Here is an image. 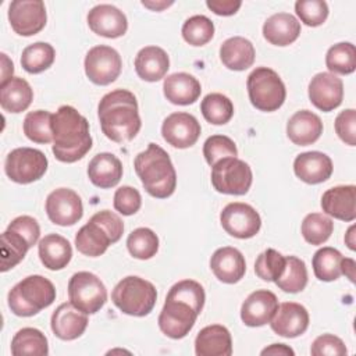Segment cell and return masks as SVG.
Masks as SVG:
<instances>
[{
    "instance_id": "7a4b0ae2",
    "label": "cell",
    "mask_w": 356,
    "mask_h": 356,
    "mask_svg": "<svg viewBox=\"0 0 356 356\" xmlns=\"http://www.w3.org/2000/svg\"><path fill=\"white\" fill-rule=\"evenodd\" d=\"M97 114L103 134L117 143L132 140L142 127L136 97L127 89H115L104 95Z\"/></svg>"
},
{
    "instance_id": "8992f818",
    "label": "cell",
    "mask_w": 356,
    "mask_h": 356,
    "mask_svg": "<svg viewBox=\"0 0 356 356\" xmlns=\"http://www.w3.org/2000/svg\"><path fill=\"white\" fill-rule=\"evenodd\" d=\"M56 300V288L43 275H28L8 292V307L15 316L31 317Z\"/></svg>"
},
{
    "instance_id": "4dcf8cb0",
    "label": "cell",
    "mask_w": 356,
    "mask_h": 356,
    "mask_svg": "<svg viewBox=\"0 0 356 356\" xmlns=\"http://www.w3.org/2000/svg\"><path fill=\"white\" fill-rule=\"evenodd\" d=\"M38 252L42 264L53 271L67 267L72 257L71 243L58 234H49L43 236L39 241Z\"/></svg>"
},
{
    "instance_id": "3957f363",
    "label": "cell",
    "mask_w": 356,
    "mask_h": 356,
    "mask_svg": "<svg viewBox=\"0 0 356 356\" xmlns=\"http://www.w3.org/2000/svg\"><path fill=\"white\" fill-rule=\"evenodd\" d=\"M53 154L61 163H75L92 149L88 120L72 106H61L51 118Z\"/></svg>"
},
{
    "instance_id": "7c38bea8",
    "label": "cell",
    "mask_w": 356,
    "mask_h": 356,
    "mask_svg": "<svg viewBox=\"0 0 356 356\" xmlns=\"http://www.w3.org/2000/svg\"><path fill=\"white\" fill-rule=\"evenodd\" d=\"M121 68V57L110 46H95L85 56V74L95 85L104 86L114 82L120 76Z\"/></svg>"
},
{
    "instance_id": "f6af8a7d",
    "label": "cell",
    "mask_w": 356,
    "mask_h": 356,
    "mask_svg": "<svg viewBox=\"0 0 356 356\" xmlns=\"http://www.w3.org/2000/svg\"><path fill=\"white\" fill-rule=\"evenodd\" d=\"M286 259L275 249H266L254 261V273L259 278L268 282H275L285 270Z\"/></svg>"
},
{
    "instance_id": "f546056e",
    "label": "cell",
    "mask_w": 356,
    "mask_h": 356,
    "mask_svg": "<svg viewBox=\"0 0 356 356\" xmlns=\"http://www.w3.org/2000/svg\"><path fill=\"white\" fill-rule=\"evenodd\" d=\"M170 58L164 49L159 46H146L135 57V71L146 82H157L167 74Z\"/></svg>"
},
{
    "instance_id": "bcb514c9",
    "label": "cell",
    "mask_w": 356,
    "mask_h": 356,
    "mask_svg": "<svg viewBox=\"0 0 356 356\" xmlns=\"http://www.w3.org/2000/svg\"><path fill=\"white\" fill-rule=\"evenodd\" d=\"M203 156L207 164L213 167L221 159L236 157L238 149L231 138L225 135H211L203 145Z\"/></svg>"
},
{
    "instance_id": "7dc6e473",
    "label": "cell",
    "mask_w": 356,
    "mask_h": 356,
    "mask_svg": "<svg viewBox=\"0 0 356 356\" xmlns=\"http://www.w3.org/2000/svg\"><path fill=\"white\" fill-rule=\"evenodd\" d=\"M295 11L307 26H320L328 17V6L324 0H298Z\"/></svg>"
},
{
    "instance_id": "f1b7e54d",
    "label": "cell",
    "mask_w": 356,
    "mask_h": 356,
    "mask_svg": "<svg viewBox=\"0 0 356 356\" xmlns=\"http://www.w3.org/2000/svg\"><path fill=\"white\" fill-rule=\"evenodd\" d=\"M300 35V22L289 13H277L263 25L264 39L274 46H288Z\"/></svg>"
},
{
    "instance_id": "9c48e42d",
    "label": "cell",
    "mask_w": 356,
    "mask_h": 356,
    "mask_svg": "<svg viewBox=\"0 0 356 356\" xmlns=\"http://www.w3.org/2000/svg\"><path fill=\"white\" fill-rule=\"evenodd\" d=\"M68 298L81 312L95 314L107 302V289L103 281L93 273L78 271L70 278Z\"/></svg>"
},
{
    "instance_id": "11a10c76",
    "label": "cell",
    "mask_w": 356,
    "mask_h": 356,
    "mask_svg": "<svg viewBox=\"0 0 356 356\" xmlns=\"http://www.w3.org/2000/svg\"><path fill=\"white\" fill-rule=\"evenodd\" d=\"M355 270H356V263L350 257H342L341 261V273L345 274L350 282H355Z\"/></svg>"
},
{
    "instance_id": "9f6ffc18",
    "label": "cell",
    "mask_w": 356,
    "mask_h": 356,
    "mask_svg": "<svg viewBox=\"0 0 356 356\" xmlns=\"http://www.w3.org/2000/svg\"><path fill=\"white\" fill-rule=\"evenodd\" d=\"M0 56H1V65H3V68H1V83H3L6 81H8L10 78H13L14 65H13V61L8 60L7 54L1 53Z\"/></svg>"
},
{
    "instance_id": "60d3db41",
    "label": "cell",
    "mask_w": 356,
    "mask_h": 356,
    "mask_svg": "<svg viewBox=\"0 0 356 356\" xmlns=\"http://www.w3.org/2000/svg\"><path fill=\"white\" fill-rule=\"evenodd\" d=\"M200 111L207 122L224 125L234 115V104L222 93H209L200 103Z\"/></svg>"
},
{
    "instance_id": "b9f144b4",
    "label": "cell",
    "mask_w": 356,
    "mask_h": 356,
    "mask_svg": "<svg viewBox=\"0 0 356 356\" xmlns=\"http://www.w3.org/2000/svg\"><path fill=\"white\" fill-rule=\"evenodd\" d=\"M127 248L135 259L147 260L156 256L159 250V238L150 228L140 227L128 235Z\"/></svg>"
},
{
    "instance_id": "7402d4cb",
    "label": "cell",
    "mask_w": 356,
    "mask_h": 356,
    "mask_svg": "<svg viewBox=\"0 0 356 356\" xmlns=\"http://www.w3.org/2000/svg\"><path fill=\"white\" fill-rule=\"evenodd\" d=\"M321 209L337 220L353 221L356 218V186L339 185L327 189L321 196Z\"/></svg>"
},
{
    "instance_id": "f35d334b",
    "label": "cell",
    "mask_w": 356,
    "mask_h": 356,
    "mask_svg": "<svg viewBox=\"0 0 356 356\" xmlns=\"http://www.w3.org/2000/svg\"><path fill=\"white\" fill-rule=\"evenodd\" d=\"M325 65L331 74L348 75L356 70V49L350 42L331 46L325 54Z\"/></svg>"
},
{
    "instance_id": "1f68e13d",
    "label": "cell",
    "mask_w": 356,
    "mask_h": 356,
    "mask_svg": "<svg viewBox=\"0 0 356 356\" xmlns=\"http://www.w3.org/2000/svg\"><path fill=\"white\" fill-rule=\"evenodd\" d=\"M254 47L252 42L242 36H234L222 42L220 47L221 63L232 71H243L254 63Z\"/></svg>"
},
{
    "instance_id": "603a6c76",
    "label": "cell",
    "mask_w": 356,
    "mask_h": 356,
    "mask_svg": "<svg viewBox=\"0 0 356 356\" xmlns=\"http://www.w3.org/2000/svg\"><path fill=\"white\" fill-rule=\"evenodd\" d=\"M210 268L221 282L236 284L246 273V261L238 249L224 246L213 253L210 259Z\"/></svg>"
},
{
    "instance_id": "d6a6232c",
    "label": "cell",
    "mask_w": 356,
    "mask_h": 356,
    "mask_svg": "<svg viewBox=\"0 0 356 356\" xmlns=\"http://www.w3.org/2000/svg\"><path fill=\"white\" fill-rule=\"evenodd\" d=\"M33 100L31 85L19 76H13L0 85V104L4 111L21 113L25 111Z\"/></svg>"
},
{
    "instance_id": "d6986e66",
    "label": "cell",
    "mask_w": 356,
    "mask_h": 356,
    "mask_svg": "<svg viewBox=\"0 0 356 356\" xmlns=\"http://www.w3.org/2000/svg\"><path fill=\"white\" fill-rule=\"evenodd\" d=\"M271 330L280 337L295 338L302 335L309 327V313L305 306L295 302L278 305L271 321Z\"/></svg>"
},
{
    "instance_id": "e0dca14e",
    "label": "cell",
    "mask_w": 356,
    "mask_h": 356,
    "mask_svg": "<svg viewBox=\"0 0 356 356\" xmlns=\"http://www.w3.org/2000/svg\"><path fill=\"white\" fill-rule=\"evenodd\" d=\"M307 93L314 107L328 113L341 106L343 99V82L331 72H318L312 78Z\"/></svg>"
},
{
    "instance_id": "484cf974",
    "label": "cell",
    "mask_w": 356,
    "mask_h": 356,
    "mask_svg": "<svg viewBox=\"0 0 356 356\" xmlns=\"http://www.w3.org/2000/svg\"><path fill=\"white\" fill-rule=\"evenodd\" d=\"M195 353L197 356H229L232 339L228 328L220 324L202 328L195 339Z\"/></svg>"
},
{
    "instance_id": "ba28073f",
    "label": "cell",
    "mask_w": 356,
    "mask_h": 356,
    "mask_svg": "<svg viewBox=\"0 0 356 356\" xmlns=\"http://www.w3.org/2000/svg\"><path fill=\"white\" fill-rule=\"evenodd\" d=\"M249 100L260 111L278 110L286 97V89L280 75L268 67L254 68L246 81Z\"/></svg>"
},
{
    "instance_id": "8fae6325",
    "label": "cell",
    "mask_w": 356,
    "mask_h": 356,
    "mask_svg": "<svg viewBox=\"0 0 356 356\" xmlns=\"http://www.w3.org/2000/svg\"><path fill=\"white\" fill-rule=\"evenodd\" d=\"M47 164L43 152L33 147H17L7 154L4 171L17 184H31L44 175Z\"/></svg>"
},
{
    "instance_id": "4fadbf2b",
    "label": "cell",
    "mask_w": 356,
    "mask_h": 356,
    "mask_svg": "<svg viewBox=\"0 0 356 356\" xmlns=\"http://www.w3.org/2000/svg\"><path fill=\"white\" fill-rule=\"evenodd\" d=\"M220 222L227 234L238 239L253 238L261 227V218L256 209L248 203H228L221 214Z\"/></svg>"
},
{
    "instance_id": "680465c9",
    "label": "cell",
    "mask_w": 356,
    "mask_h": 356,
    "mask_svg": "<svg viewBox=\"0 0 356 356\" xmlns=\"http://www.w3.org/2000/svg\"><path fill=\"white\" fill-rule=\"evenodd\" d=\"M345 243L350 250L356 249V241H355V225H350L349 229L345 234Z\"/></svg>"
},
{
    "instance_id": "277c9868",
    "label": "cell",
    "mask_w": 356,
    "mask_h": 356,
    "mask_svg": "<svg viewBox=\"0 0 356 356\" xmlns=\"http://www.w3.org/2000/svg\"><path fill=\"white\" fill-rule=\"evenodd\" d=\"M135 171L145 191L157 199L171 196L177 188V172L168 153L156 143H149L134 161Z\"/></svg>"
},
{
    "instance_id": "e575fe53",
    "label": "cell",
    "mask_w": 356,
    "mask_h": 356,
    "mask_svg": "<svg viewBox=\"0 0 356 356\" xmlns=\"http://www.w3.org/2000/svg\"><path fill=\"white\" fill-rule=\"evenodd\" d=\"M31 249L28 241L14 229L7 228L1 234V271L6 273L10 268L15 267L19 261L24 260L26 252Z\"/></svg>"
},
{
    "instance_id": "816d5d0a",
    "label": "cell",
    "mask_w": 356,
    "mask_h": 356,
    "mask_svg": "<svg viewBox=\"0 0 356 356\" xmlns=\"http://www.w3.org/2000/svg\"><path fill=\"white\" fill-rule=\"evenodd\" d=\"M10 229L17 231L18 234H21L29 243V246L32 248L33 245H36L39 236H40V227L38 224V221L31 217V216H19L17 218H14L8 227Z\"/></svg>"
},
{
    "instance_id": "f5cc1de1",
    "label": "cell",
    "mask_w": 356,
    "mask_h": 356,
    "mask_svg": "<svg viewBox=\"0 0 356 356\" xmlns=\"http://www.w3.org/2000/svg\"><path fill=\"white\" fill-rule=\"evenodd\" d=\"M206 6L217 15L228 17L234 15L242 6L239 0H207Z\"/></svg>"
},
{
    "instance_id": "83f0119b",
    "label": "cell",
    "mask_w": 356,
    "mask_h": 356,
    "mask_svg": "<svg viewBox=\"0 0 356 356\" xmlns=\"http://www.w3.org/2000/svg\"><path fill=\"white\" fill-rule=\"evenodd\" d=\"M88 177L90 182L102 189L115 186L122 178V164L113 153H97L88 165Z\"/></svg>"
},
{
    "instance_id": "f907efd6",
    "label": "cell",
    "mask_w": 356,
    "mask_h": 356,
    "mask_svg": "<svg viewBox=\"0 0 356 356\" xmlns=\"http://www.w3.org/2000/svg\"><path fill=\"white\" fill-rule=\"evenodd\" d=\"M335 132L346 145H356V111L353 108H346L337 115Z\"/></svg>"
},
{
    "instance_id": "74e56055",
    "label": "cell",
    "mask_w": 356,
    "mask_h": 356,
    "mask_svg": "<svg viewBox=\"0 0 356 356\" xmlns=\"http://www.w3.org/2000/svg\"><path fill=\"white\" fill-rule=\"evenodd\" d=\"M285 270L275 281L277 286L288 293H298L307 285V268L302 259L296 256H285Z\"/></svg>"
},
{
    "instance_id": "db71d44e",
    "label": "cell",
    "mask_w": 356,
    "mask_h": 356,
    "mask_svg": "<svg viewBox=\"0 0 356 356\" xmlns=\"http://www.w3.org/2000/svg\"><path fill=\"white\" fill-rule=\"evenodd\" d=\"M261 355H295L293 349L285 343H273L261 350Z\"/></svg>"
},
{
    "instance_id": "6da1fadb",
    "label": "cell",
    "mask_w": 356,
    "mask_h": 356,
    "mask_svg": "<svg viewBox=\"0 0 356 356\" xmlns=\"http://www.w3.org/2000/svg\"><path fill=\"white\" fill-rule=\"evenodd\" d=\"M204 300V289L197 281L182 280L174 284L159 316L161 332L172 339L186 337L202 313Z\"/></svg>"
},
{
    "instance_id": "c3c4849f",
    "label": "cell",
    "mask_w": 356,
    "mask_h": 356,
    "mask_svg": "<svg viewBox=\"0 0 356 356\" xmlns=\"http://www.w3.org/2000/svg\"><path fill=\"white\" fill-rule=\"evenodd\" d=\"M142 206V197L138 189L124 185L114 193V209L122 216L135 214Z\"/></svg>"
},
{
    "instance_id": "2e32d148",
    "label": "cell",
    "mask_w": 356,
    "mask_h": 356,
    "mask_svg": "<svg viewBox=\"0 0 356 356\" xmlns=\"http://www.w3.org/2000/svg\"><path fill=\"white\" fill-rule=\"evenodd\" d=\"M200 124L189 113H172L161 125V135L164 140L177 149H186L193 146L200 136Z\"/></svg>"
},
{
    "instance_id": "681fc988",
    "label": "cell",
    "mask_w": 356,
    "mask_h": 356,
    "mask_svg": "<svg viewBox=\"0 0 356 356\" xmlns=\"http://www.w3.org/2000/svg\"><path fill=\"white\" fill-rule=\"evenodd\" d=\"M310 353L313 356H324V355L342 356V355H346L348 350L341 338L332 334H323L313 341Z\"/></svg>"
},
{
    "instance_id": "6f0895ef",
    "label": "cell",
    "mask_w": 356,
    "mask_h": 356,
    "mask_svg": "<svg viewBox=\"0 0 356 356\" xmlns=\"http://www.w3.org/2000/svg\"><path fill=\"white\" fill-rule=\"evenodd\" d=\"M172 3L174 1H145V0L142 1V4L145 7H147V8L153 10V11H161V10L167 8V7H170Z\"/></svg>"
},
{
    "instance_id": "44dd1931",
    "label": "cell",
    "mask_w": 356,
    "mask_h": 356,
    "mask_svg": "<svg viewBox=\"0 0 356 356\" xmlns=\"http://www.w3.org/2000/svg\"><path fill=\"white\" fill-rule=\"evenodd\" d=\"M88 314L76 309L71 302L61 303L51 314L50 325L53 334L63 341L79 338L88 327Z\"/></svg>"
},
{
    "instance_id": "4316f807",
    "label": "cell",
    "mask_w": 356,
    "mask_h": 356,
    "mask_svg": "<svg viewBox=\"0 0 356 356\" xmlns=\"http://www.w3.org/2000/svg\"><path fill=\"white\" fill-rule=\"evenodd\" d=\"M164 96L168 102L178 106L195 103L202 92L200 82L188 72H175L164 78Z\"/></svg>"
},
{
    "instance_id": "7bdbcfd3",
    "label": "cell",
    "mask_w": 356,
    "mask_h": 356,
    "mask_svg": "<svg viewBox=\"0 0 356 356\" xmlns=\"http://www.w3.org/2000/svg\"><path fill=\"white\" fill-rule=\"evenodd\" d=\"M334 229L332 220L323 213H310L302 221V235L310 245H323L328 241Z\"/></svg>"
},
{
    "instance_id": "ac0fdd59",
    "label": "cell",
    "mask_w": 356,
    "mask_h": 356,
    "mask_svg": "<svg viewBox=\"0 0 356 356\" xmlns=\"http://www.w3.org/2000/svg\"><path fill=\"white\" fill-rule=\"evenodd\" d=\"M88 25L99 36L115 39L128 29L125 14L111 4H97L88 13Z\"/></svg>"
},
{
    "instance_id": "30bf717a",
    "label": "cell",
    "mask_w": 356,
    "mask_h": 356,
    "mask_svg": "<svg viewBox=\"0 0 356 356\" xmlns=\"http://www.w3.org/2000/svg\"><path fill=\"white\" fill-rule=\"evenodd\" d=\"M253 174L248 163L238 157H225L211 168L214 189L225 195H245L250 189Z\"/></svg>"
},
{
    "instance_id": "d4e9b609",
    "label": "cell",
    "mask_w": 356,
    "mask_h": 356,
    "mask_svg": "<svg viewBox=\"0 0 356 356\" xmlns=\"http://www.w3.org/2000/svg\"><path fill=\"white\" fill-rule=\"evenodd\" d=\"M323 134V122L317 114L310 110L296 111L286 124L289 140L298 146L314 143Z\"/></svg>"
},
{
    "instance_id": "5b68a950",
    "label": "cell",
    "mask_w": 356,
    "mask_h": 356,
    "mask_svg": "<svg viewBox=\"0 0 356 356\" xmlns=\"http://www.w3.org/2000/svg\"><path fill=\"white\" fill-rule=\"evenodd\" d=\"M122 220L110 210L97 211L75 235V248L85 256H102L111 243L121 239Z\"/></svg>"
},
{
    "instance_id": "ffe728a7",
    "label": "cell",
    "mask_w": 356,
    "mask_h": 356,
    "mask_svg": "<svg viewBox=\"0 0 356 356\" xmlns=\"http://www.w3.org/2000/svg\"><path fill=\"white\" fill-rule=\"evenodd\" d=\"M278 309L277 296L267 289L252 292L241 307V318L248 327H261L271 321Z\"/></svg>"
},
{
    "instance_id": "d590c367",
    "label": "cell",
    "mask_w": 356,
    "mask_h": 356,
    "mask_svg": "<svg viewBox=\"0 0 356 356\" xmlns=\"http://www.w3.org/2000/svg\"><path fill=\"white\" fill-rule=\"evenodd\" d=\"M56 51L50 43L36 42L22 50L21 65L29 74H40L54 63Z\"/></svg>"
},
{
    "instance_id": "9a60e30c",
    "label": "cell",
    "mask_w": 356,
    "mask_h": 356,
    "mask_svg": "<svg viewBox=\"0 0 356 356\" xmlns=\"http://www.w3.org/2000/svg\"><path fill=\"white\" fill-rule=\"evenodd\" d=\"M46 213L49 220L56 225H74L83 216L82 199L72 189H54L46 199Z\"/></svg>"
},
{
    "instance_id": "ab89813d",
    "label": "cell",
    "mask_w": 356,
    "mask_h": 356,
    "mask_svg": "<svg viewBox=\"0 0 356 356\" xmlns=\"http://www.w3.org/2000/svg\"><path fill=\"white\" fill-rule=\"evenodd\" d=\"M51 118L53 114L44 110L29 111L24 118V134L35 143H50L53 140Z\"/></svg>"
},
{
    "instance_id": "8d00e7d4",
    "label": "cell",
    "mask_w": 356,
    "mask_h": 356,
    "mask_svg": "<svg viewBox=\"0 0 356 356\" xmlns=\"http://www.w3.org/2000/svg\"><path fill=\"white\" fill-rule=\"evenodd\" d=\"M342 254L339 250L330 248V246H324L321 249H318L312 260V266H313V271L314 275L320 280V281H335L341 277V261H342Z\"/></svg>"
},
{
    "instance_id": "5bb4252c",
    "label": "cell",
    "mask_w": 356,
    "mask_h": 356,
    "mask_svg": "<svg viewBox=\"0 0 356 356\" xmlns=\"http://www.w3.org/2000/svg\"><path fill=\"white\" fill-rule=\"evenodd\" d=\"M8 21L21 36L39 33L47 21L44 3L40 0H14L8 6Z\"/></svg>"
},
{
    "instance_id": "836d02e7",
    "label": "cell",
    "mask_w": 356,
    "mask_h": 356,
    "mask_svg": "<svg viewBox=\"0 0 356 356\" xmlns=\"http://www.w3.org/2000/svg\"><path fill=\"white\" fill-rule=\"evenodd\" d=\"M49 343L46 335L32 327H25L17 331L11 341L13 356H46Z\"/></svg>"
},
{
    "instance_id": "ee69618b",
    "label": "cell",
    "mask_w": 356,
    "mask_h": 356,
    "mask_svg": "<svg viewBox=\"0 0 356 356\" xmlns=\"http://www.w3.org/2000/svg\"><path fill=\"white\" fill-rule=\"evenodd\" d=\"M181 32L191 46H204L214 36V24L206 15H193L184 22Z\"/></svg>"
},
{
    "instance_id": "cb8c5ba5",
    "label": "cell",
    "mask_w": 356,
    "mask_h": 356,
    "mask_svg": "<svg viewBox=\"0 0 356 356\" xmlns=\"http://www.w3.org/2000/svg\"><path fill=\"white\" fill-rule=\"evenodd\" d=\"M331 159L321 152H305L296 156L293 161L295 175L310 185L321 184L327 181L332 174Z\"/></svg>"
},
{
    "instance_id": "52a82bcc",
    "label": "cell",
    "mask_w": 356,
    "mask_h": 356,
    "mask_svg": "<svg viewBox=\"0 0 356 356\" xmlns=\"http://www.w3.org/2000/svg\"><path fill=\"white\" fill-rule=\"evenodd\" d=\"M111 300L122 313L143 317L153 310L157 300V291L150 281L136 275H128L114 286Z\"/></svg>"
}]
</instances>
